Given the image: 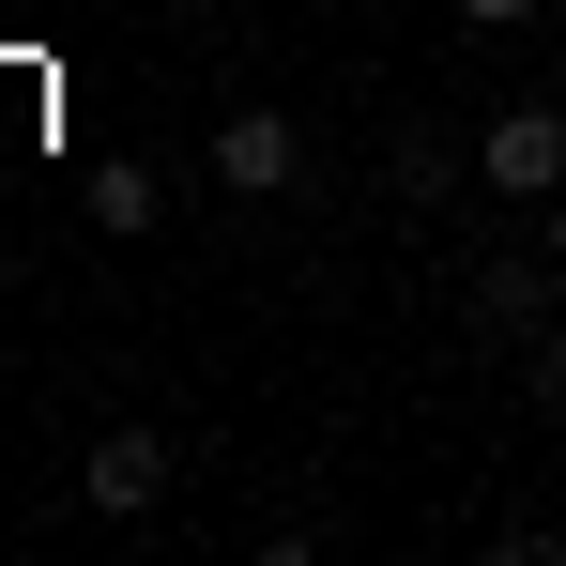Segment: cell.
I'll return each instance as SVG.
<instances>
[{
  "label": "cell",
  "instance_id": "cell-1",
  "mask_svg": "<svg viewBox=\"0 0 566 566\" xmlns=\"http://www.w3.org/2000/svg\"><path fill=\"white\" fill-rule=\"evenodd\" d=\"M474 185L490 199H566V107H505L474 138Z\"/></svg>",
  "mask_w": 566,
  "mask_h": 566
},
{
  "label": "cell",
  "instance_id": "cell-2",
  "mask_svg": "<svg viewBox=\"0 0 566 566\" xmlns=\"http://www.w3.org/2000/svg\"><path fill=\"white\" fill-rule=\"evenodd\" d=\"M291 169H306L291 107H230V123H214V185L230 199H291Z\"/></svg>",
  "mask_w": 566,
  "mask_h": 566
},
{
  "label": "cell",
  "instance_id": "cell-3",
  "mask_svg": "<svg viewBox=\"0 0 566 566\" xmlns=\"http://www.w3.org/2000/svg\"><path fill=\"white\" fill-rule=\"evenodd\" d=\"M77 505H93V521H138V505H169V444H154V429H107L93 460H77Z\"/></svg>",
  "mask_w": 566,
  "mask_h": 566
},
{
  "label": "cell",
  "instance_id": "cell-4",
  "mask_svg": "<svg viewBox=\"0 0 566 566\" xmlns=\"http://www.w3.org/2000/svg\"><path fill=\"white\" fill-rule=\"evenodd\" d=\"M552 291H566L552 245H505V261H474V322H490V337H536V322H552Z\"/></svg>",
  "mask_w": 566,
  "mask_h": 566
},
{
  "label": "cell",
  "instance_id": "cell-5",
  "mask_svg": "<svg viewBox=\"0 0 566 566\" xmlns=\"http://www.w3.org/2000/svg\"><path fill=\"white\" fill-rule=\"evenodd\" d=\"M93 214H107V230H123V245H138V230L169 214V185H154V169H107V185H93Z\"/></svg>",
  "mask_w": 566,
  "mask_h": 566
},
{
  "label": "cell",
  "instance_id": "cell-6",
  "mask_svg": "<svg viewBox=\"0 0 566 566\" xmlns=\"http://www.w3.org/2000/svg\"><path fill=\"white\" fill-rule=\"evenodd\" d=\"M536 413H566V337L536 322Z\"/></svg>",
  "mask_w": 566,
  "mask_h": 566
},
{
  "label": "cell",
  "instance_id": "cell-7",
  "mask_svg": "<svg viewBox=\"0 0 566 566\" xmlns=\"http://www.w3.org/2000/svg\"><path fill=\"white\" fill-rule=\"evenodd\" d=\"M460 15H474V31H521V15H536V0H460Z\"/></svg>",
  "mask_w": 566,
  "mask_h": 566
},
{
  "label": "cell",
  "instance_id": "cell-8",
  "mask_svg": "<svg viewBox=\"0 0 566 566\" xmlns=\"http://www.w3.org/2000/svg\"><path fill=\"white\" fill-rule=\"evenodd\" d=\"M552 261H566V199H552Z\"/></svg>",
  "mask_w": 566,
  "mask_h": 566
}]
</instances>
